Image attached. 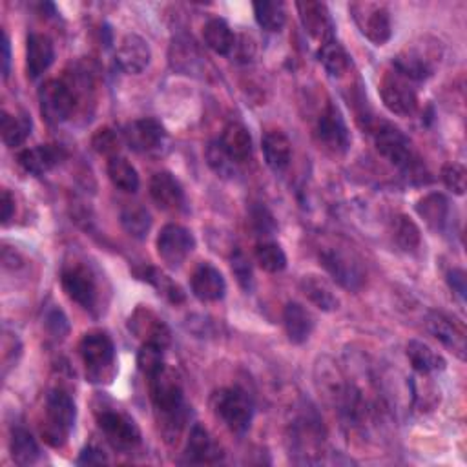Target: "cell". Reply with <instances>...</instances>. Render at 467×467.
<instances>
[{
  "label": "cell",
  "instance_id": "6da1fadb",
  "mask_svg": "<svg viewBox=\"0 0 467 467\" xmlns=\"http://www.w3.org/2000/svg\"><path fill=\"white\" fill-rule=\"evenodd\" d=\"M150 397L163 416V431L166 438L179 436L184 422H186V406L181 380L175 372L164 365L154 378H150Z\"/></svg>",
  "mask_w": 467,
  "mask_h": 467
},
{
  "label": "cell",
  "instance_id": "7a4b0ae2",
  "mask_svg": "<svg viewBox=\"0 0 467 467\" xmlns=\"http://www.w3.org/2000/svg\"><path fill=\"white\" fill-rule=\"evenodd\" d=\"M442 61V46L434 39H420L407 44L393 61V68L411 79L413 82H422L429 79Z\"/></svg>",
  "mask_w": 467,
  "mask_h": 467
},
{
  "label": "cell",
  "instance_id": "3957f363",
  "mask_svg": "<svg viewBox=\"0 0 467 467\" xmlns=\"http://www.w3.org/2000/svg\"><path fill=\"white\" fill-rule=\"evenodd\" d=\"M77 409L73 398L62 391L53 389L46 398V418L42 425V438L51 447H62L75 425Z\"/></svg>",
  "mask_w": 467,
  "mask_h": 467
},
{
  "label": "cell",
  "instance_id": "277c9868",
  "mask_svg": "<svg viewBox=\"0 0 467 467\" xmlns=\"http://www.w3.org/2000/svg\"><path fill=\"white\" fill-rule=\"evenodd\" d=\"M80 358L86 365L89 382H103L107 372L116 361V347L112 338L103 331H91L82 336L79 343Z\"/></svg>",
  "mask_w": 467,
  "mask_h": 467
},
{
  "label": "cell",
  "instance_id": "5b68a950",
  "mask_svg": "<svg viewBox=\"0 0 467 467\" xmlns=\"http://www.w3.org/2000/svg\"><path fill=\"white\" fill-rule=\"evenodd\" d=\"M380 98L386 108L400 117H411L418 110L416 82L397 71H386L380 80Z\"/></svg>",
  "mask_w": 467,
  "mask_h": 467
},
{
  "label": "cell",
  "instance_id": "8992f818",
  "mask_svg": "<svg viewBox=\"0 0 467 467\" xmlns=\"http://www.w3.org/2000/svg\"><path fill=\"white\" fill-rule=\"evenodd\" d=\"M375 145L389 163H393L402 172L411 173V177H416L420 170L418 157L409 139L398 128H395L389 123H382L375 130Z\"/></svg>",
  "mask_w": 467,
  "mask_h": 467
},
{
  "label": "cell",
  "instance_id": "52a82bcc",
  "mask_svg": "<svg viewBox=\"0 0 467 467\" xmlns=\"http://www.w3.org/2000/svg\"><path fill=\"white\" fill-rule=\"evenodd\" d=\"M214 411L232 433L243 434L252 424L254 404L243 389L230 388L214 395Z\"/></svg>",
  "mask_w": 467,
  "mask_h": 467
},
{
  "label": "cell",
  "instance_id": "ba28073f",
  "mask_svg": "<svg viewBox=\"0 0 467 467\" xmlns=\"http://www.w3.org/2000/svg\"><path fill=\"white\" fill-rule=\"evenodd\" d=\"M320 263L327 274L345 291L356 293L365 284V270L360 261L340 248H325L320 254Z\"/></svg>",
  "mask_w": 467,
  "mask_h": 467
},
{
  "label": "cell",
  "instance_id": "9c48e42d",
  "mask_svg": "<svg viewBox=\"0 0 467 467\" xmlns=\"http://www.w3.org/2000/svg\"><path fill=\"white\" fill-rule=\"evenodd\" d=\"M360 32L375 46H384L391 39V17L386 6L375 3H354L349 6Z\"/></svg>",
  "mask_w": 467,
  "mask_h": 467
},
{
  "label": "cell",
  "instance_id": "30bf717a",
  "mask_svg": "<svg viewBox=\"0 0 467 467\" xmlns=\"http://www.w3.org/2000/svg\"><path fill=\"white\" fill-rule=\"evenodd\" d=\"M62 289L71 302L80 305L86 311L96 309L99 293H98V279L96 274L89 270V266L75 263L62 270L61 276Z\"/></svg>",
  "mask_w": 467,
  "mask_h": 467
},
{
  "label": "cell",
  "instance_id": "8fae6325",
  "mask_svg": "<svg viewBox=\"0 0 467 467\" xmlns=\"http://www.w3.org/2000/svg\"><path fill=\"white\" fill-rule=\"evenodd\" d=\"M41 114L50 125L64 123L75 107V98L70 86L62 80L50 79L39 89Z\"/></svg>",
  "mask_w": 467,
  "mask_h": 467
},
{
  "label": "cell",
  "instance_id": "7c38bea8",
  "mask_svg": "<svg viewBox=\"0 0 467 467\" xmlns=\"http://www.w3.org/2000/svg\"><path fill=\"white\" fill-rule=\"evenodd\" d=\"M196 248V239L189 229L181 225H166L157 236V254L170 268L181 266Z\"/></svg>",
  "mask_w": 467,
  "mask_h": 467
},
{
  "label": "cell",
  "instance_id": "4fadbf2b",
  "mask_svg": "<svg viewBox=\"0 0 467 467\" xmlns=\"http://www.w3.org/2000/svg\"><path fill=\"white\" fill-rule=\"evenodd\" d=\"M98 424L114 449L132 451L141 444V431L137 424L121 411H101L98 415Z\"/></svg>",
  "mask_w": 467,
  "mask_h": 467
},
{
  "label": "cell",
  "instance_id": "5bb4252c",
  "mask_svg": "<svg viewBox=\"0 0 467 467\" xmlns=\"http://www.w3.org/2000/svg\"><path fill=\"white\" fill-rule=\"evenodd\" d=\"M316 135L320 145H323V148L336 155H343L349 150L350 135L338 107L327 105V108L322 112L318 119Z\"/></svg>",
  "mask_w": 467,
  "mask_h": 467
},
{
  "label": "cell",
  "instance_id": "9a60e30c",
  "mask_svg": "<svg viewBox=\"0 0 467 467\" xmlns=\"http://www.w3.org/2000/svg\"><path fill=\"white\" fill-rule=\"evenodd\" d=\"M125 141L126 145L139 154H150L155 152L163 146L164 139H166V132L164 126L157 121V119H137L134 123H130L125 132Z\"/></svg>",
  "mask_w": 467,
  "mask_h": 467
},
{
  "label": "cell",
  "instance_id": "2e32d148",
  "mask_svg": "<svg viewBox=\"0 0 467 467\" xmlns=\"http://www.w3.org/2000/svg\"><path fill=\"white\" fill-rule=\"evenodd\" d=\"M221 460H223L221 447L214 442V438L210 436V433L203 425L196 424L191 429L189 442H186L182 463L212 465V463H219Z\"/></svg>",
  "mask_w": 467,
  "mask_h": 467
},
{
  "label": "cell",
  "instance_id": "e0dca14e",
  "mask_svg": "<svg viewBox=\"0 0 467 467\" xmlns=\"http://www.w3.org/2000/svg\"><path fill=\"white\" fill-rule=\"evenodd\" d=\"M425 327L429 334L444 347H447L460 360H465V331L460 323L442 313H429L425 318Z\"/></svg>",
  "mask_w": 467,
  "mask_h": 467
},
{
  "label": "cell",
  "instance_id": "ac0fdd59",
  "mask_svg": "<svg viewBox=\"0 0 467 467\" xmlns=\"http://www.w3.org/2000/svg\"><path fill=\"white\" fill-rule=\"evenodd\" d=\"M191 287L194 296L203 304L219 302L227 294V282L223 274L210 263H201L194 270L191 277Z\"/></svg>",
  "mask_w": 467,
  "mask_h": 467
},
{
  "label": "cell",
  "instance_id": "d6986e66",
  "mask_svg": "<svg viewBox=\"0 0 467 467\" xmlns=\"http://www.w3.org/2000/svg\"><path fill=\"white\" fill-rule=\"evenodd\" d=\"M300 21L305 28V32L314 39L320 41L322 44L332 41L334 37V26L331 14L323 3H316V0H307V3H298L296 5Z\"/></svg>",
  "mask_w": 467,
  "mask_h": 467
},
{
  "label": "cell",
  "instance_id": "ffe728a7",
  "mask_svg": "<svg viewBox=\"0 0 467 467\" xmlns=\"http://www.w3.org/2000/svg\"><path fill=\"white\" fill-rule=\"evenodd\" d=\"M150 59H152V51H150L148 42L143 37H139L135 33H128L119 42L116 61H117V66L125 73L137 75V73L145 71L150 64Z\"/></svg>",
  "mask_w": 467,
  "mask_h": 467
},
{
  "label": "cell",
  "instance_id": "44dd1931",
  "mask_svg": "<svg viewBox=\"0 0 467 467\" xmlns=\"http://www.w3.org/2000/svg\"><path fill=\"white\" fill-rule=\"evenodd\" d=\"M128 329L145 343H155L163 349L170 343V329L148 309H137L128 320Z\"/></svg>",
  "mask_w": 467,
  "mask_h": 467
},
{
  "label": "cell",
  "instance_id": "7402d4cb",
  "mask_svg": "<svg viewBox=\"0 0 467 467\" xmlns=\"http://www.w3.org/2000/svg\"><path fill=\"white\" fill-rule=\"evenodd\" d=\"M150 196L163 210H179L184 205V192L181 182L168 172H159L150 181Z\"/></svg>",
  "mask_w": 467,
  "mask_h": 467
},
{
  "label": "cell",
  "instance_id": "603a6c76",
  "mask_svg": "<svg viewBox=\"0 0 467 467\" xmlns=\"http://www.w3.org/2000/svg\"><path fill=\"white\" fill-rule=\"evenodd\" d=\"M66 157L64 148L57 145H39L35 148H26L17 155L19 164L32 175H42L55 168Z\"/></svg>",
  "mask_w": 467,
  "mask_h": 467
},
{
  "label": "cell",
  "instance_id": "cb8c5ba5",
  "mask_svg": "<svg viewBox=\"0 0 467 467\" xmlns=\"http://www.w3.org/2000/svg\"><path fill=\"white\" fill-rule=\"evenodd\" d=\"M55 61V48L50 37L42 33H32L28 37V46H26V70L28 77L32 80H37L39 77L48 71V68Z\"/></svg>",
  "mask_w": 467,
  "mask_h": 467
},
{
  "label": "cell",
  "instance_id": "d4e9b609",
  "mask_svg": "<svg viewBox=\"0 0 467 467\" xmlns=\"http://www.w3.org/2000/svg\"><path fill=\"white\" fill-rule=\"evenodd\" d=\"M261 150L268 168L276 173L285 172L293 161V145L279 130H268L261 139Z\"/></svg>",
  "mask_w": 467,
  "mask_h": 467
},
{
  "label": "cell",
  "instance_id": "484cf974",
  "mask_svg": "<svg viewBox=\"0 0 467 467\" xmlns=\"http://www.w3.org/2000/svg\"><path fill=\"white\" fill-rule=\"evenodd\" d=\"M418 216L434 232H445L451 225V203L444 194H429L416 205Z\"/></svg>",
  "mask_w": 467,
  "mask_h": 467
},
{
  "label": "cell",
  "instance_id": "4316f807",
  "mask_svg": "<svg viewBox=\"0 0 467 467\" xmlns=\"http://www.w3.org/2000/svg\"><path fill=\"white\" fill-rule=\"evenodd\" d=\"M300 289L307 296V300L313 305H316L320 311L332 313V311L340 309V298L332 291L331 284L322 276H316V274L304 276L300 282Z\"/></svg>",
  "mask_w": 467,
  "mask_h": 467
},
{
  "label": "cell",
  "instance_id": "83f0119b",
  "mask_svg": "<svg viewBox=\"0 0 467 467\" xmlns=\"http://www.w3.org/2000/svg\"><path fill=\"white\" fill-rule=\"evenodd\" d=\"M284 325L289 340L296 345H302L311 338L316 320L302 304L291 302L284 311Z\"/></svg>",
  "mask_w": 467,
  "mask_h": 467
},
{
  "label": "cell",
  "instance_id": "f1b7e54d",
  "mask_svg": "<svg viewBox=\"0 0 467 467\" xmlns=\"http://www.w3.org/2000/svg\"><path fill=\"white\" fill-rule=\"evenodd\" d=\"M219 145L236 164L247 163L252 157V137L241 123L227 125Z\"/></svg>",
  "mask_w": 467,
  "mask_h": 467
},
{
  "label": "cell",
  "instance_id": "f546056e",
  "mask_svg": "<svg viewBox=\"0 0 467 467\" xmlns=\"http://www.w3.org/2000/svg\"><path fill=\"white\" fill-rule=\"evenodd\" d=\"M407 358L416 372L422 377H429L433 372H440L445 369V360L442 354H438L433 347L420 340H413L407 343Z\"/></svg>",
  "mask_w": 467,
  "mask_h": 467
},
{
  "label": "cell",
  "instance_id": "4dcf8cb0",
  "mask_svg": "<svg viewBox=\"0 0 467 467\" xmlns=\"http://www.w3.org/2000/svg\"><path fill=\"white\" fill-rule=\"evenodd\" d=\"M203 41L214 53L225 55V57L230 55L238 46V39H236L234 32L221 19H212L205 24Z\"/></svg>",
  "mask_w": 467,
  "mask_h": 467
},
{
  "label": "cell",
  "instance_id": "1f68e13d",
  "mask_svg": "<svg viewBox=\"0 0 467 467\" xmlns=\"http://www.w3.org/2000/svg\"><path fill=\"white\" fill-rule=\"evenodd\" d=\"M108 177H110V181H112V184L116 186V189H119V191H123L126 194H134L139 189L137 170L125 157H117V155L110 157V161H108Z\"/></svg>",
  "mask_w": 467,
  "mask_h": 467
},
{
  "label": "cell",
  "instance_id": "d6a6232c",
  "mask_svg": "<svg viewBox=\"0 0 467 467\" xmlns=\"http://www.w3.org/2000/svg\"><path fill=\"white\" fill-rule=\"evenodd\" d=\"M0 130H3V141L10 148H17L26 143V139L32 134V119L23 116H12L8 112H3V119H0Z\"/></svg>",
  "mask_w": 467,
  "mask_h": 467
},
{
  "label": "cell",
  "instance_id": "836d02e7",
  "mask_svg": "<svg viewBox=\"0 0 467 467\" xmlns=\"http://www.w3.org/2000/svg\"><path fill=\"white\" fill-rule=\"evenodd\" d=\"M41 449L30 431L15 427L12 431V458L17 465H32L39 460Z\"/></svg>",
  "mask_w": 467,
  "mask_h": 467
},
{
  "label": "cell",
  "instance_id": "e575fe53",
  "mask_svg": "<svg viewBox=\"0 0 467 467\" xmlns=\"http://www.w3.org/2000/svg\"><path fill=\"white\" fill-rule=\"evenodd\" d=\"M318 59H320V62L323 64L325 71L331 77H343L349 71V68H350L349 53L334 39L325 42V44H322V48L318 51Z\"/></svg>",
  "mask_w": 467,
  "mask_h": 467
},
{
  "label": "cell",
  "instance_id": "d590c367",
  "mask_svg": "<svg viewBox=\"0 0 467 467\" xmlns=\"http://www.w3.org/2000/svg\"><path fill=\"white\" fill-rule=\"evenodd\" d=\"M254 15L259 28L265 32H282L287 23V12L284 3H256Z\"/></svg>",
  "mask_w": 467,
  "mask_h": 467
},
{
  "label": "cell",
  "instance_id": "8d00e7d4",
  "mask_svg": "<svg viewBox=\"0 0 467 467\" xmlns=\"http://www.w3.org/2000/svg\"><path fill=\"white\" fill-rule=\"evenodd\" d=\"M256 261L257 265L265 270V272H270V274H277L282 272L285 266H287V256L284 252V248L279 247L277 243L274 241H263L256 247Z\"/></svg>",
  "mask_w": 467,
  "mask_h": 467
},
{
  "label": "cell",
  "instance_id": "74e56055",
  "mask_svg": "<svg viewBox=\"0 0 467 467\" xmlns=\"http://www.w3.org/2000/svg\"><path fill=\"white\" fill-rule=\"evenodd\" d=\"M121 223L125 230L135 238V239H145L150 232L152 227V218L146 209L139 205H130L121 212Z\"/></svg>",
  "mask_w": 467,
  "mask_h": 467
},
{
  "label": "cell",
  "instance_id": "f35d334b",
  "mask_svg": "<svg viewBox=\"0 0 467 467\" xmlns=\"http://www.w3.org/2000/svg\"><path fill=\"white\" fill-rule=\"evenodd\" d=\"M393 232H395L393 236H395L397 245L404 252H415L422 243V232H420L418 225L407 216H398L395 219Z\"/></svg>",
  "mask_w": 467,
  "mask_h": 467
},
{
  "label": "cell",
  "instance_id": "ab89813d",
  "mask_svg": "<svg viewBox=\"0 0 467 467\" xmlns=\"http://www.w3.org/2000/svg\"><path fill=\"white\" fill-rule=\"evenodd\" d=\"M163 350L164 349L155 343H143V347L137 354V367L148 380L154 378L159 370L164 369Z\"/></svg>",
  "mask_w": 467,
  "mask_h": 467
},
{
  "label": "cell",
  "instance_id": "60d3db41",
  "mask_svg": "<svg viewBox=\"0 0 467 467\" xmlns=\"http://www.w3.org/2000/svg\"><path fill=\"white\" fill-rule=\"evenodd\" d=\"M248 225L257 238H270L277 230V223L272 216V212L265 205H252L248 210Z\"/></svg>",
  "mask_w": 467,
  "mask_h": 467
},
{
  "label": "cell",
  "instance_id": "b9f144b4",
  "mask_svg": "<svg viewBox=\"0 0 467 467\" xmlns=\"http://www.w3.org/2000/svg\"><path fill=\"white\" fill-rule=\"evenodd\" d=\"M207 161L210 168L223 179H234L238 175V164L227 155L219 143H210L207 148Z\"/></svg>",
  "mask_w": 467,
  "mask_h": 467
},
{
  "label": "cell",
  "instance_id": "7bdbcfd3",
  "mask_svg": "<svg viewBox=\"0 0 467 467\" xmlns=\"http://www.w3.org/2000/svg\"><path fill=\"white\" fill-rule=\"evenodd\" d=\"M143 277L146 279L148 284H152V285L159 291V294H163L168 302H172V304H181V302H184L182 291L172 282V279H170L168 276H164L163 272H159V270H155V268H148V270L143 274Z\"/></svg>",
  "mask_w": 467,
  "mask_h": 467
},
{
  "label": "cell",
  "instance_id": "ee69618b",
  "mask_svg": "<svg viewBox=\"0 0 467 467\" xmlns=\"http://www.w3.org/2000/svg\"><path fill=\"white\" fill-rule=\"evenodd\" d=\"M465 179H467V172L460 163H447L442 168V181L447 186V189L456 194V196H463L465 192Z\"/></svg>",
  "mask_w": 467,
  "mask_h": 467
},
{
  "label": "cell",
  "instance_id": "f6af8a7d",
  "mask_svg": "<svg viewBox=\"0 0 467 467\" xmlns=\"http://www.w3.org/2000/svg\"><path fill=\"white\" fill-rule=\"evenodd\" d=\"M230 265H232V272L238 279V284L241 285L243 291H250L252 284H254V277H252V266L248 263V259L245 257L243 252H234L230 257Z\"/></svg>",
  "mask_w": 467,
  "mask_h": 467
},
{
  "label": "cell",
  "instance_id": "bcb514c9",
  "mask_svg": "<svg viewBox=\"0 0 467 467\" xmlns=\"http://www.w3.org/2000/svg\"><path fill=\"white\" fill-rule=\"evenodd\" d=\"M91 145H93V148H96V152H99L103 155H112L119 150V137L114 130L101 128L96 135H93Z\"/></svg>",
  "mask_w": 467,
  "mask_h": 467
},
{
  "label": "cell",
  "instance_id": "7dc6e473",
  "mask_svg": "<svg viewBox=\"0 0 467 467\" xmlns=\"http://www.w3.org/2000/svg\"><path fill=\"white\" fill-rule=\"evenodd\" d=\"M46 327L48 331L55 336V338H64L70 331V325H68V320L66 316L62 314V311L59 309H53L48 313L46 316Z\"/></svg>",
  "mask_w": 467,
  "mask_h": 467
},
{
  "label": "cell",
  "instance_id": "c3c4849f",
  "mask_svg": "<svg viewBox=\"0 0 467 467\" xmlns=\"http://www.w3.org/2000/svg\"><path fill=\"white\" fill-rule=\"evenodd\" d=\"M447 284L451 291L458 296L460 302H465L467 296V282H465V272L462 268H453L447 274Z\"/></svg>",
  "mask_w": 467,
  "mask_h": 467
},
{
  "label": "cell",
  "instance_id": "681fc988",
  "mask_svg": "<svg viewBox=\"0 0 467 467\" xmlns=\"http://www.w3.org/2000/svg\"><path fill=\"white\" fill-rule=\"evenodd\" d=\"M107 462H108L107 454H105L101 449L93 447V445H88V447L80 453V456H79V460H77L79 465H99V463H107Z\"/></svg>",
  "mask_w": 467,
  "mask_h": 467
},
{
  "label": "cell",
  "instance_id": "f907efd6",
  "mask_svg": "<svg viewBox=\"0 0 467 467\" xmlns=\"http://www.w3.org/2000/svg\"><path fill=\"white\" fill-rule=\"evenodd\" d=\"M0 207H3V225H8V221L15 214V200L8 191H3V201H0Z\"/></svg>",
  "mask_w": 467,
  "mask_h": 467
},
{
  "label": "cell",
  "instance_id": "816d5d0a",
  "mask_svg": "<svg viewBox=\"0 0 467 467\" xmlns=\"http://www.w3.org/2000/svg\"><path fill=\"white\" fill-rule=\"evenodd\" d=\"M10 66H12V46H10V37L5 32L3 33V77L8 79L10 75Z\"/></svg>",
  "mask_w": 467,
  "mask_h": 467
},
{
  "label": "cell",
  "instance_id": "f5cc1de1",
  "mask_svg": "<svg viewBox=\"0 0 467 467\" xmlns=\"http://www.w3.org/2000/svg\"><path fill=\"white\" fill-rule=\"evenodd\" d=\"M3 261H5V266H6V268H17V266L23 265L21 256H19L15 250H10V247H5V250H3Z\"/></svg>",
  "mask_w": 467,
  "mask_h": 467
}]
</instances>
